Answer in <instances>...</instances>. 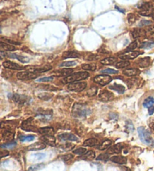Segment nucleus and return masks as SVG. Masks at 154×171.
<instances>
[{
	"label": "nucleus",
	"instance_id": "f257e3e1",
	"mask_svg": "<svg viewBox=\"0 0 154 171\" xmlns=\"http://www.w3.org/2000/svg\"><path fill=\"white\" fill-rule=\"evenodd\" d=\"M89 77V74L86 71H81V72L74 73L69 76L66 77L62 80V83H75L76 81H80L82 80L87 79Z\"/></svg>",
	"mask_w": 154,
	"mask_h": 171
},
{
	"label": "nucleus",
	"instance_id": "f03ea898",
	"mask_svg": "<svg viewBox=\"0 0 154 171\" xmlns=\"http://www.w3.org/2000/svg\"><path fill=\"white\" fill-rule=\"evenodd\" d=\"M138 132L139 137L142 143L147 144V145H153L154 143L152 137H151L150 132L147 129H146L144 127H139L138 128Z\"/></svg>",
	"mask_w": 154,
	"mask_h": 171
},
{
	"label": "nucleus",
	"instance_id": "7ed1b4c3",
	"mask_svg": "<svg viewBox=\"0 0 154 171\" xmlns=\"http://www.w3.org/2000/svg\"><path fill=\"white\" fill-rule=\"evenodd\" d=\"M89 110L87 107L81 104H76L73 107L72 113L75 117H84L89 113Z\"/></svg>",
	"mask_w": 154,
	"mask_h": 171
},
{
	"label": "nucleus",
	"instance_id": "20e7f679",
	"mask_svg": "<svg viewBox=\"0 0 154 171\" xmlns=\"http://www.w3.org/2000/svg\"><path fill=\"white\" fill-rule=\"evenodd\" d=\"M139 14L142 16H150L153 12V7L149 2H144L138 6Z\"/></svg>",
	"mask_w": 154,
	"mask_h": 171
},
{
	"label": "nucleus",
	"instance_id": "39448f33",
	"mask_svg": "<svg viewBox=\"0 0 154 171\" xmlns=\"http://www.w3.org/2000/svg\"><path fill=\"white\" fill-rule=\"evenodd\" d=\"M87 84L86 82H78V83H71L68 86V89L71 92H79L86 89Z\"/></svg>",
	"mask_w": 154,
	"mask_h": 171
},
{
	"label": "nucleus",
	"instance_id": "423d86ee",
	"mask_svg": "<svg viewBox=\"0 0 154 171\" xmlns=\"http://www.w3.org/2000/svg\"><path fill=\"white\" fill-rule=\"evenodd\" d=\"M38 77V75L35 74L32 71H22L17 74V77L20 80H32L37 78Z\"/></svg>",
	"mask_w": 154,
	"mask_h": 171
},
{
	"label": "nucleus",
	"instance_id": "0eeeda50",
	"mask_svg": "<svg viewBox=\"0 0 154 171\" xmlns=\"http://www.w3.org/2000/svg\"><path fill=\"white\" fill-rule=\"evenodd\" d=\"M112 80V77L108 75H98L94 77V81L101 86H106Z\"/></svg>",
	"mask_w": 154,
	"mask_h": 171
},
{
	"label": "nucleus",
	"instance_id": "6e6552de",
	"mask_svg": "<svg viewBox=\"0 0 154 171\" xmlns=\"http://www.w3.org/2000/svg\"><path fill=\"white\" fill-rule=\"evenodd\" d=\"M26 69L29 71L32 72H46L52 69V67L50 65H44V66H30L26 67Z\"/></svg>",
	"mask_w": 154,
	"mask_h": 171
},
{
	"label": "nucleus",
	"instance_id": "1a4fd4ad",
	"mask_svg": "<svg viewBox=\"0 0 154 171\" xmlns=\"http://www.w3.org/2000/svg\"><path fill=\"white\" fill-rule=\"evenodd\" d=\"M32 121V118H30V119H28L27 120L24 121L23 122L22 125H21V128L26 132H37L36 127H35L34 125H31V122Z\"/></svg>",
	"mask_w": 154,
	"mask_h": 171
},
{
	"label": "nucleus",
	"instance_id": "9d476101",
	"mask_svg": "<svg viewBox=\"0 0 154 171\" xmlns=\"http://www.w3.org/2000/svg\"><path fill=\"white\" fill-rule=\"evenodd\" d=\"M2 65L5 68H8V69H11V70H23L24 69V68L20 66V65L17 64L15 62H11V61H5V62L2 63Z\"/></svg>",
	"mask_w": 154,
	"mask_h": 171
},
{
	"label": "nucleus",
	"instance_id": "9b49d317",
	"mask_svg": "<svg viewBox=\"0 0 154 171\" xmlns=\"http://www.w3.org/2000/svg\"><path fill=\"white\" fill-rule=\"evenodd\" d=\"M114 98V95H113L111 92L107 91V90L102 91V92H100V94L99 95V99H100L102 101H104V102L110 101L113 100Z\"/></svg>",
	"mask_w": 154,
	"mask_h": 171
},
{
	"label": "nucleus",
	"instance_id": "f8f14e48",
	"mask_svg": "<svg viewBox=\"0 0 154 171\" xmlns=\"http://www.w3.org/2000/svg\"><path fill=\"white\" fill-rule=\"evenodd\" d=\"M41 140L47 145L54 146L56 144V138L54 135H44L41 137Z\"/></svg>",
	"mask_w": 154,
	"mask_h": 171
},
{
	"label": "nucleus",
	"instance_id": "ddd939ff",
	"mask_svg": "<svg viewBox=\"0 0 154 171\" xmlns=\"http://www.w3.org/2000/svg\"><path fill=\"white\" fill-rule=\"evenodd\" d=\"M139 55H140V53L138 52V51H129V52L125 53L119 56V58L126 61L135 59L137 56H138Z\"/></svg>",
	"mask_w": 154,
	"mask_h": 171
},
{
	"label": "nucleus",
	"instance_id": "4468645a",
	"mask_svg": "<svg viewBox=\"0 0 154 171\" xmlns=\"http://www.w3.org/2000/svg\"><path fill=\"white\" fill-rule=\"evenodd\" d=\"M58 138L63 141H77L78 140V137L72 134H62L58 136Z\"/></svg>",
	"mask_w": 154,
	"mask_h": 171
},
{
	"label": "nucleus",
	"instance_id": "2eb2a0df",
	"mask_svg": "<svg viewBox=\"0 0 154 171\" xmlns=\"http://www.w3.org/2000/svg\"><path fill=\"white\" fill-rule=\"evenodd\" d=\"M73 69L71 68H65V69L58 70L54 72V75L57 77H68L72 75Z\"/></svg>",
	"mask_w": 154,
	"mask_h": 171
},
{
	"label": "nucleus",
	"instance_id": "dca6fc26",
	"mask_svg": "<svg viewBox=\"0 0 154 171\" xmlns=\"http://www.w3.org/2000/svg\"><path fill=\"white\" fill-rule=\"evenodd\" d=\"M46 148V144L43 142H37L35 144H32L30 146L28 147V150L30 151H36V150H41V149H44Z\"/></svg>",
	"mask_w": 154,
	"mask_h": 171
},
{
	"label": "nucleus",
	"instance_id": "f3484780",
	"mask_svg": "<svg viewBox=\"0 0 154 171\" xmlns=\"http://www.w3.org/2000/svg\"><path fill=\"white\" fill-rule=\"evenodd\" d=\"M123 149V146L122 144H118L114 145V146L110 147L108 150H107V154H118L120 153Z\"/></svg>",
	"mask_w": 154,
	"mask_h": 171
},
{
	"label": "nucleus",
	"instance_id": "a211bd4d",
	"mask_svg": "<svg viewBox=\"0 0 154 171\" xmlns=\"http://www.w3.org/2000/svg\"><path fill=\"white\" fill-rule=\"evenodd\" d=\"M110 160H111L112 162L117 163V164H126L127 162L126 158H125L124 156H113V157H111V158H110Z\"/></svg>",
	"mask_w": 154,
	"mask_h": 171
},
{
	"label": "nucleus",
	"instance_id": "6ab92c4d",
	"mask_svg": "<svg viewBox=\"0 0 154 171\" xmlns=\"http://www.w3.org/2000/svg\"><path fill=\"white\" fill-rule=\"evenodd\" d=\"M95 154L93 151H89V152H86L83 154V156H81L78 159L80 160H85V161H92L95 158Z\"/></svg>",
	"mask_w": 154,
	"mask_h": 171
},
{
	"label": "nucleus",
	"instance_id": "aec40b11",
	"mask_svg": "<svg viewBox=\"0 0 154 171\" xmlns=\"http://www.w3.org/2000/svg\"><path fill=\"white\" fill-rule=\"evenodd\" d=\"M123 75L128 77H135L140 74V70L137 68H129L123 71Z\"/></svg>",
	"mask_w": 154,
	"mask_h": 171
},
{
	"label": "nucleus",
	"instance_id": "412c9836",
	"mask_svg": "<svg viewBox=\"0 0 154 171\" xmlns=\"http://www.w3.org/2000/svg\"><path fill=\"white\" fill-rule=\"evenodd\" d=\"M38 132L43 135H54V130L51 127H44L38 129Z\"/></svg>",
	"mask_w": 154,
	"mask_h": 171
},
{
	"label": "nucleus",
	"instance_id": "4be33fe9",
	"mask_svg": "<svg viewBox=\"0 0 154 171\" xmlns=\"http://www.w3.org/2000/svg\"><path fill=\"white\" fill-rule=\"evenodd\" d=\"M138 65L141 68H146L150 65V57H145V58H142L138 61Z\"/></svg>",
	"mask_w": 154,
	"mask_h": 171
},
{
	"label": "nucleus",
	"instance_id": "5701e85b",
	"mask_svg": "<svg viewBox=\"0 0 154 171\" xmlns=\"http://www.w3.org/2000/svg\"><path fill=\"white\" fill-rule=\"evenodd\" d=\"M8 56L10 58H12V59H17L18 60H19L20 62H23V63H26V62H30V59L28 57L24 56H20V55H17V54H9Z\"/></svg>",
	"mask_w": 154,
	"mask_h": 171
},
{
	"label": "nucleus",
	"instance_id": "b1692460",
	"mask_svg": "<svg viewBox=\"0 0 154 171\" xmlns=\"http://www.w3.org/2000/svg\"><path fill=\"white\" fill-rule=\"evenodd\" d=\"M27 98H26L25 95H18V94H15V95H13V100L16 102V103H18V104H24L25 102L27 100Z\"/></svg>",
	"mask_w": 154,
	"mask_h": 171
},
{
	"label": "nucleus",
	"instance_id": "393cba45",
	"mask_svg": "<svg viewBox=\"0 0 154 171\" xmlns=\"http://www.w3.org/2000/svg\"><path fill=\"white\" fill-rule=\"evenodd\" d=\"M112 144V141L110 140H105L104 141H102L101 144H99L97 146V149L99 150H105V149H108V147H110Z\"/></svg>",
	"mask_w": 154,
	"mask_h": 171
},
{
	"label": "nucleus",
	"instance_id": "a878e982",
	"mask_svg": "<svg viewBox=\"0 0 154 171\" xmlns=\"http://www.w3.org/2000/svg\"><path fill=\"white\" fill-rule=\"evenodd\" d=\"M80 57V54L75 51H66L62 53L63 59H69V58H78Z\"/></svg>",
	"mask_w": 154,
	"mask_h": 171
},
{
	"label": "nucleus",
	"instance_id": "bb28decb",
	"mask_svg": "<svg viewBox=\"0 0 154 171\" xmlns=\"http://www.w3.org/2000/svg\"><path fill=\"white\" fill-rule=\"evenodd\" d=\"M110 89H113L119 94H123L125 92V87L120 84H114L109 87Z\"/></svg>",
	"mask_w": 154,
	"mask_h": 171
},
{
	"label": "nucleus",
	"instance_id": "cd10ccee",
	"mask_svg": "<svg viewBox=\"0 0 154 171\" xmlns=\"http://www.w3.org/2000/svg\"><path fill=\"white\" fill-rule=\"evenodd\" d=\"M2 138L5 140H12L14 138V133H13L11 131H9V130H5V132L2 133Z\"/></svg>",
	"mask_w": 154,
	"mask_h": 171
},
{
	"label": "nucleus",
	"instance_id": "c85d7f7f",
	"mask_svg": "<svg viewBox=\"0 0 154 171\" xmlns=\"http://www.w3.org/2000/svg\"><path fill=\"white\" fill-rule=\"evenodd\" d=\"M142 35H145V31L139 29H134L132 32V36L133 38H138Z\"/></svg>",
	"mask_w": 154,
	"mask_h": 171
},
{
	"label": "nucleus",
	"instance_id": "c756f323",
	"mask_svg": "<svg viewBox=\"0 0 154 171\" xmlns=\"http://www.w3.org/2000/svg\"><path fill=\"white\" fill-rule=\"evenodd\" d=\"M145 35H147V38L150 39L154 40V26H151L146 29L145 30Z\"/></svg>",
	"mask_w": 154,
	"mask_h": 171
},
{
	"label": "nucleus",
	"instance_id": "7c9ffc66",
	"mask_svg": "<svg viewBox=\"0 0 154 171\" xmlns=\"http://www.w3.org/2000/svg\"><path fill=\"white\" fill-rule=\"evenodd\" d=\"M98 144H99V141L97 139L90 138L84 141L83 146H94L98 145Z\"/></svg>",
	"mask_w": 154,
	"mask_h": 171
},
{
	"label": "nucleus",
	"instance_id": "2f4dec72",
	"mask_svg": "<svg viewBox=\"0 0 154 171\" xmlns=\"http://www.w3.org/2000/svg\"><path fill=\"white\" fill-rule=\"evenodd\" d=\"M143 106L147 108H150L152 106H154V99L153 97H148L147 99L144 100V103H143Z\"/></svg>",
	"mask_w": 154,
	"mask_h": 171
},
{
	"label": "nucleus",
	"instance_id": "473e14b6",
	"mask_svg": "<svg viewBox=\"0 0 154 171\" xmlns=\"http://www.w3.org/2000/svg\"><path fill=\"white\" fill-rule=\"evenodd\" d=\"M116 60H117L116 58H114V57H108V58H105V59L101 60L100 62L102 65H107L114 64V63L116 62Z\"/></svg>",
	"mask_w": 154,
	"mask_h": 171
},
{
	"label": "nucleus",
	"instance_id": "72a5a7b5",
	"mask_svg": "<svg viewBox=\"0 0 154 171\" xmlns=\"http://www.w3.org/2000/svg\"><path fill=\"white\" fill-rule=\"evenodd\" d=\"M1 47H2V49H3V50H8V51H14V50H17L16 47H14L13 45L5 43L4 42H1Z\"/></svg>",
	"mask_w": 154,
	"mask_h": 171
},
{
	"label": "nucleus",
	"instance_id": "f704fd0d",
	"mask_svg": "<svg viewBox=\"0 0 154 171\" xmlns=\"http://www.w3.org/2000/svg\"><path fill=\"white\" fill-rule=\"evenodd\" d=\"M16 146H17V142L11 141L9 142V143L2 144V145H1V147H2V149H12V148H14Z\"/></svg>",
	"mask_w": 154,
	"mask_h": 171
},
{
	"label": "nucleus",
	"instance_id": "c9c22d12",
	"mask_svg": "<svg viewBox=\"0 0 154 171\" xmlns=\"http://www.w3.org/2000/svg\"><path fill=\"white\" fill-rule=\"evenodd\" d=\"M81 68L83 70H86V71H95V70H96V65H93V64L82 65Z\"/></svg>",
	"mask_w": 154,
	"mask_h": 171
},
{
	"label": "nucleus",
	"instance_id": "e433bc0d",
	"mask_svg": "<svg viewBox=\"0 0 154 171\" xmlns=\"http://www.w3.org/2000/svg\"><path fill=\"white\" fill-rule=\"evenodd\" d=\"M154 47V42H146L142 43L140 46V48L150 49Z\"/></svg>",
	"mask_w": 154,
	"mask_h": 171
},
{
	"label": "nucleus",
	"instance_id": "4c0bfd02",
	"mask_svg": "<svg viewBox=\"0 0 154 171\" xmlns=\"http://www.w3.org/2000/svg\"><path fill=\"white\" fill-rule=\"evenodd\" d=\"M130 63L128 61H122V62H117L116 65H115V67L117 68H126L128 66H129Z\"/></svg>",
	"mask_w": 154,
	"mask_h": 171
},
{
	"label": "nucleus",
	"instance_id": "58836bf2",
	"mask_svg": "<svg viewBox=\"0 0 154 171\" xmlns=\"http://www.w3.org/2000/svg\"><path fill=\"white\" fill-rule=\"evenodd\" d=\"M77 65V62L75 61H67V62H62L59 66L60 67H72Z\"/></svg>",
	"mask_w": 154,
	"mask_h": 171
},
{
	"label": "nucleus",
	"instance_id": "ea45409f",
	"mask_svg": "<svg viewBox=\"0 0 154 171\" xmlns=\"http://www.w3.org/2000/svg\"><path fill=\"white\" fill-rule=\"evenodd\" d=\"M43 167H44V164H35V165H32V166L30 167L28 169V171H38V170H39L40 169H42Z\"/></svg>",
	"mask_w": 154,
	"mask_h": 171
},
{
	"label": "nucleus",
	"instance_id": "a19ab883",
	"mask_svg": "<svg viewBox=\"0 0 154 171\" xmlns=\"http://www.w3.org/2000/svg\"><path fill=\"white\" fill-rule=\"evenodd\" d=\"M86 152H87V149L85 148H82V147L73 151V153H75V155H78V156H83V154H85Z\"/></svg>",
	"mask_w": 154,
	"mask_h": 171
},
{
	"label": "nucleus",
	"instance_id": "79ce46f5",
	"mask_svg": "<svg viewBox=\"0 0 154 171\" xmlns=\"http://www.w3.org/2000/svg\"><path fill=\"white\" fill-rule=\"evenodd\" d=\"M97 90H98V89H97V87H91V88L90 89H88V91H87V94L88 96H94V95H96L97 93Z\"/></svg>",
	"mask_w": 154,
	"mask_h": 171
},
{
	"label": "nucleus",
	"instance_id": "37998d69",
	"mask_svg": "<svg viewBox=\"0 0 154 171\" xmlns=\"http://www.w3.org/2000/svg\"><path fill=\"white\" fill-rule=\"evenodd\" d=\"M40 88L44 90H47V91H57L58 89L56 87H52V86H49V85H43V86H40Z\"/></svg>",
	"mask_w": 154,
	"mask_h": 171
},
{
	"label": "nucleus",
	"instance_id": "c03bdc74",
	"mask_svg": "<svg viewBox=\"0 0 154 171\" xmlns=\"http://www.w3.org/2000/svg\"><path fill=\"white\" fill-rule=\"evenodd\" d=\"M35 139V137L32 136V135H29V136H22L20 137V140L21 142L24 141H32Z\"/></svg>",
	"mask_w": 154,
	"mask_h": 171
},
{
	"label": "nucleus",
	"instance_id": "a18cd8bd",
	"mask_svg": "<svg viewBox=\"0 0 154 171\" xmlns=\"http://www.w3.org/2000/svg\"><path fill=\"white\" fill-rule=\"evenodd\" d=\"M109 159V154H102L99 157L97 158V160L98 161H106Z\"/></svg>",
	"mask_w": 154,
	"mask_h": 171
},
{
	"label": "nucleus",
	"instance_id": "49530a36",
	"mask_svg": "<svg viewBox=\"0 0 154 171\" xmlns=\"http://www.w3.org/2000/svg\"><path fill=\"white\" fill-rule=\"evenodd\" d=\"M1 41H2V42H4V41H5V43L11 44H14V45L20 44V42H15V41H13V40L8 39V38H1Z\"/></svg>",
	"mask_w": 154,
	"mask_h": 171
},
{
	"label": "nucleus",
	"instance_id": "de8ad7c7",
	"mask_svg": "<svg viewBox=\"0 0 154 171\" xmlns=\"http://www.w3.org/2000/svg\"><path fill=\"white\" fill-rule=\"evenodd\" d=\"M101 72L102 74H117L118 71L114 69H112V68H106V69L102 70Z\"/></svg>",
	"mask_w": 154,
	"mask_h": 171
},
{
	"label": "nucleus",
	"instance_id": "09e8293b",
	"mask_svg": "<svg viewBox=\"0 0 154 171\" xmlns=\"http://www.w3.org/2000/svg\"><path fill=\"white\" fill-rule=\"evenodd\" d=\"M135 20H136V18H135V14H128V21L130 24L134 23L135 22Z\"/></svg>",
	"mask_w": 154,
	"mask_h": 171
},
{
	"label": "nucleus",
	"instance_id": "8fccbe9b",
	"mask_svg": "<svg viewBox=\"0 0 154 171\" xmlns=\"http://www.w3.org/2000/svg\"><path fill=\"white\" fill-rule=\"evenodd\" d=\"M137 47H138V42H134L129 46L126 50L127 51H132V50H135V48H137Z\"/></svg>",
	"mask_w": 154,
	"mask_h": 171
},
{
	"label": "nucleus",
	"instance_id": "3c124183",
	"mask_svg": "<svg viewBox=\"0 0 154 171\" xmlns=\"http://www.w3.org/2000/svg\"><path fill=\"white\" fill-rule=\"evenodd\" d=\"M53 80H54V77H47L40 78V79L37 80V81L38 82H50V81H52Z\"/></svg>",
	"mask_w": 154,
	"mask_h": 171
},
{
	"label": "nucleus",
	"instance_id": "603ef678",
	"mask_svg": "<svg viewBox=\"0 0 154 171\" xmlns=\"http://www.w3.org/2000/svg\"><path fill=\"white\" fill-rule=\"evenodd\" d=\"M73 158H74V156H73V155H71V154H68V155H65V156H62V159L64 161H69V160L72 159Z\"/></svg>",
	"mask_w": 154,
	"mask_h": 171
},
{
	"label": "nucleus",
	"instance_id": "864d4df0",
	"mask_svg": "<svg viewBox=\"0 0 154 171\" xmlns=\"http://www.w3.org/2000/svg\"><path fill=\"white\" fill-rule=\"evenodd\" d=\"M126 129L129 132H133L134 131V126L132 123L130 121L126 122Z\"/></svg>",
	"mask_w": 154,
	"mask_h": 171
},
{
	"label": "nucleus",
	"instance_id": "5fc2aeb1",
	"mask_svg": "<svg viewBox=\"0 0 154 171\" xmlns=\"http://www.w3.org/2000/svg\"><path fill=\"white\" fill-rule=\"evenodd\" d=\"M38 97H39L40 99H44V100H45V97H46L47 100H48V99H50V98L52 97V95H48V94H42V95H38Z\"/></svg>",
	"mask_w": 154,
	"mask_h": 171
},
{
	"label": "nucleus",
	"instance_id": "6e6d98bb",
	"mask_svg": "<svg viewBox=\"0 0 154 171\" xmlns=\"http://www.w3.org/2000/svg\"><path fill=\"white\" fill-rule=\"evenodd\" d=\"M151 22L149 20H142L141 21L139 26H148V25H150Z\"/></svg>",
	"mask_w": 154,
	"mask_h": 171
},
{
	"label": "nucleus",
	"instance_id": "4d7b16f0",
	"mask_svg": "<svg viewBox=\"0 0 154 171\" xmlns=\"http://www.w3.org/2000/svg\"><path fill=\"white\" fill-rule=\"evenodd\" d=\"M149 127L153 134H154V119H152L149 122Z\"/></svg>",
	"mask_w": 154,
	"mask_h": 171
},
{
	"label": "nucleus",
	"instance_id": "13d9d810",
	"mask_svg": "<svg viewBox=\"0 0 154 171\" xmlns=\"http://www.w3.org/2000/svg\"><path fill=\"white\" fill-rule=\"evenodd\" d=\"M9 155V152L8 151H3V152H2V154H1V157L2 158H4L5 156H7Z\"/></svg>",
	"mask_w": 154,
	"mask_h": 171
},
{
	"label": "nucleus",
	"instance_id": "bf43d9fd",
	"mask_svg": "<svg viewBox=\"0 0 154 171\" xmlns=\"http://www.w3.org/2000/svg\"><path fill=\"white\" fill-rule=\"evenodd\" d=\"M149 109V115H153L154 113V106H152V107H150V108H148Z\"/></svg>",
	"mask_w": 154,
	"mask_h": 171
},
{
	"label": "nucleus",
	"instance_id": "052dcab7",
	"mask_svg": "<svg viewBox=\"0 0 154 171\" xmlns=\"http://www.w3.org/2000/svg\"><path fill=\"white\" fill-rule=\"evenodd\" d=\"M97 59V56H95L94 55H91L90 56L87 58V60H95V59Z\"/></svg>",
	"mask_w": 154,
	"mask_h": 171
},
{
	"label": "nucleus",
	"instance_id": "680f3d73",
	"mask_svg": "<svg viewBox=\"0 0 154 171\" xmlns=\"http://www.w3.org/2000/svg\"><path fill=\"white\" fill-rule=\"evenodd\" d=\"M35 156L38 158V159H42V158L45 157V154H37V155H35Z\"/></svg>",
	"mask_w": 154,
	"mask_h": 171
},
{
	"label": "nucleus",
	"instance_id": "e2e57ef3",
	"mask_svg": "<svg viewBox=\"0 0 154 171\" xmlns=\"http://www.w3.org/2000/svg\"><path fill=\"white\" fill-rule=\"evenodd\" d=\"M122 170L123 171H132L129 167H122Z\"/></svg>",
	"mask_w": 154,
	"mask_h": 171
},
{
	"label": "nucleus",
	"instance_id": "0e129e2a",
	"mask_svg": "<svg viewBox=\"0 0 154 171\" xmlns=\"http://www.w3.org/2000/svg\"><path fill=\"white\" fill-rule=\"evenodd\" d=\"M153 19H154V16H153Z\"/></svg>",
	"mask_w": 154,
	"mask_h": 171
}]
</instances>
